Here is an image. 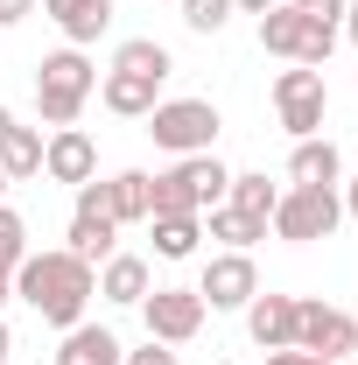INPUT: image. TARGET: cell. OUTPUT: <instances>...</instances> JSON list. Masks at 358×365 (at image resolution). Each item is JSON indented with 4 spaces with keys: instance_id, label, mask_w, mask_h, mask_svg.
<instances>
[{
    "instance_id": "6da1fadb",
    "label": "cell",
    "mask_w": 358,
    "mask_h": 365,
    "mask_svg": "<svg viewBox=\"0 0 358 365\" xmlns=\"http://www.w3.org/2000/svg\"><path fill=\"white\" fill-rule=\"evenodd\" d=\"M14 295H21L49 330H71V323H85V302L98 295V274H91V260H78L71 246H56V253H29V260L14 267Z\"/></svg>"
},
{
    "instance_id": "7a4b0ae2",
    "label": "cell",
    "mask_w": 358,
    "mask_h": 365,
    "mask_svg": "<svg viewBox=\"0 0 358 365\" xmlns=\"http://www.w3.org/2000/svg\"><path fill=\"white\" fill-rule=\"evenodd\" d=\"M91 91H98V71H91L85 49H56V56L36 63V113H43L49 127H78Z\"/></svg>"
},
{
    "instance_id": "3957f363",
    "label": "cell",
    "mask_w": 358,
    "mask_h": 365,
    "mask_svg": "<svg viewBox=\"0 0 358 365\" xmlns=\"http://www.w3.org/2000/svg\"><path fill=\"white\" fill-rule=\"evenodd\" d=\"M218 106L211 98H162L155 113H148V134H155V148H169V155H211V140H218Z\"/></svg>"
},
{
    "instance_id": "277c9868",
    "label": "cell",
    "mask_w": 358,
    "mask_h": 365,
    "mask_svg": "<svg viewBox=\"0 0 358 365\" xmlns=\"http://www.w3.org/2000/svg\"><path fill=\"white\" fill-rule=\"evenodd\" d=\"M274 239H288V246H316V239H330V232L344 225V197L337 190H281V204H274Z\"/></svg>"
},
{
    "instance_id": "5b68a950",
    "label": "cell",
    "mask_w": 358,
    "mask_h": 365,
    "mask_svg": "<svg viewBox=\"0 0 358 365\" xmlns=\"http://www.w3.org/2000/svg\"><path fill=\"white\" fill-rule=\"evenodd\" d=\"M274 113H281V127L295 140H310L323 127V113H330V91H323V71L310 63H295V71H281L274 78Z\"/></svg>"
},
{
    "instance_id": "8992f818",
    "label": "cell",
    "mask_w": 358,
    "mask_h": 365,
    "mask_svg": "<svg viewBox=\"0 0 358 365\" xmlns=\"http://www.w3.org/2000/svg\"><path fill=\"white\" fill-rule=\"evenodd\" d=\"M113 239H120L113 197H106V182L91 176V182H78V211H71V253H78V260H113Z\"/></svg>"
},
{
    "instance_id": "52a82bcc",
    "label": "cell",
    "mask_w": 358,
    "mask_h": 365,
    "mask_svg": "<svg viewBox=\"0 0 358 365\" xmlns=\"http://www.w3.org/2000/svg\"><path fill=\"white\" fill-rule=\"evenodd\" d=\"M140 317H148L155 344H190L204 330V295L197 288H148L140 295Z\"/></svg>"
},
{
    "instance_id": "ba28073f",
    "label": "cell",
    "mask_w": 358,
    "mask_h": 365,
    "mask_svg": "<svg viewBox=\"0 0 358 365\" xmlns=\"http://www.w3.org/2000/svg\"><path fill=\"white\" fill-rule=\"evenodd\" d=\"M295 344L316 359H344V351H358V317L330 309V302H295Z\"/></svg>"
},
{
    "instance_id": "9c48e42d",
    "label": "cell",
    "mask_w": 358,
    "mask_h": 365,
    "mask_svg": "<svg viewBox=\"0 0 358 365\" xmlns=\"http://www.w3.org/2000/svg\"><path fill=\"white\" fill-rule=\"evenodd\" d=\"M197 295H204V309H246L253 295H260V267H253V253H218L204 281H197Z\"/></svg>"
},
{
    "instance_id": "30bf717a",
    "label": "cell",
    "mask_w": 358,
    "mask_h": 365,
    "mask_svg": "<svg viewBox=\"0 0 358 365\" xmlns=\"http://www.w3.org/2000/svg\"><path fill=\"white\" fill-rule=\"evenodd\" d=\"M43 176L49 182H71V190L98 176V148H91L85 127H56V134L43 140Z\"/></svg>"
},
{
    "instance_id": "8fae6325",
    "label": "cell",
    "mask_w": 358,
    "mask_h": 365,
    "mask_svg": "<svg viewBox=\"0 0 358 365\" xmlns=\"http://www.w3.org/2000/svg\"><path fill=\"white\" fill-rule=\"evenodd\" d=\"M288 182H302V190H337V182H344V155H337V140H330V134L295 140V155H288Z\"/></svg>"
},
{
    "instance_id": "7c38bea8",
    "label": "cell",
    "mask_w": 358,
    "mask_h": 365,
    "mask_svg": "<svg viewBox=\"0 0 358 365\" xmlns=\"http://www.w3.org/2000/svg\"><path fill=\"white\" fill-rule=\"evenodd\" d=\"M295 302L302 295H253L246 302V330H253L260 351H288L295 344Z\"/></svg>"
},
{
    "instance_id": "4fadbf2b",
    "label": "cell",
    "mask_w": 358,
    "mask_h": 365,
    "mask_svg": "<svg viewBox=\"0 0 358 365\" xmlns=\"http://www.w3.org/2000/svg\"><path fill=\"white\" fill-rule=\"evenodd\" d=\"M49 21L71 36V49H85V43H98L106 29H113V0H36Z\"/></svg>"
},
{
    "instance_id": "5bb4252c",
    "label": "cell",
    "mask_w": 358,
    "mask_h": 365,
    "mask_svg": "<svg viewBox=\"0 0 358 365\" xmlns=\"http://www.w3.org/2000/svg\"><path fill=\"white\" fill-rule=\"evenodd\" d=\"M98 98H106V113H120V120H148V113L162 106V78L106 71V78H98Z\"/></svg>"
},
{
    "instance_id": "9a60e30c",
    "label": "cell",
    "mask_w": 358,
    "mask_h": 365,
    "mask_svg": "<svg viewBox=\"0 0 358 365\" xmlns=\"http://www.w3.org/2000/svg\"><path fill=\"white\" fill-rule=\"evenodd\" d=\"M260 49L267 56H288V63H302L310 56V14H295V0H281L260 14Z\"/></svg>"
},
{
    "instance_id": "2e32d148",
    "label": "cell",
    "mask_w": 358,
    "mask_h": 365,
    "mask_svg": "<svg viewBox=\"0 0 358 365\" xmlns=\"http://www.w3.org/2000/svg\"><path fill=\"white\" fill-rule=\"evenodd\" d=\"M155 288V274L140 253H113V260H98V295L106 302H120V309H140V295Z\"/></svg>"
},
{
    "instance_id": "e0dca14e",
    "label": "cell",
    "mask_w": 358,
    "mask_h": 365,
    "mask_svg": "<svg viewBox=\"0 0 358 365\" xmlns=\"http://www.w3.org/2000/svg\"><path fill=\"white\" fill-rule=\"evenodd\" d=\"M120 337L106 330V323H71L63 330V344H56V365H120Z\"/></svg>"
},
{
    "instance_id": "ac0fdd59",
    "label": "cell",
    "mask_w": 358,
    "mask_h": 365,
    "mask_svg": "<svg viewBox=\"0 0 358 365\" xmlns=\"http://www.w3.org/2000/svg\"><path fill=\"white\" fill-rule=\"evenodd\" d=\"M106 197H113V218H120V225H148V211H155V176H148V169H120V176L106 182Z\"/></svg>"
},
{
    "instance_id": "d6986e66",
    "label": "cell",
    "mask_w": 358,
    "mask_h": 365,
    "mask_svg": "<svg viewBox=\"0 0 358 365\" xmlns=\"http://www.w3.org/2000/svg\"><path fill=\"white\" fill-rule=\"evenodd\" d=\"M0 176L7 182L43 176V134H36V127H7V134H0Z\"/></svg>"
},
{
    "instance_id": "ffe728a7",
    "label": "cell",
    "mask_w": 358,
    "mask_h": 365,
    "mask_svg": "<svg viewBox=\"0 0 358 365\" xmlns=\"http://www.w3.org/2000/svg\"><path fill=\"white\" fill-rule=\"evenodd\" d=\"M204 225H211V239H225V253H246V246H260V239H267L260 218H246V211H232V204H211V211H204Z\"/></svg>"
},
{
    "instance_id": "44dd1931",
    "label": "cell",
    "mask_w": 358,
    "mask_h": 365,
    "mask_svg": "<svg viewBox=\"0 0 358 365\" xmlns=\"http://www.w3.org/2000/svg\"><path fill=\"white\" fill-rule=\"evenodd\" d=\"M148 232H155V260H190L204 239V218H148Z\"/></svg>"
},
{
    "instance_id": "7402d4cb",
    "label": "cell",
    "mask_w": 358,
    "mask_h": 365,
    "mask_svg": "<svg viewBox=\"0 0 358 365\" xmlns=\"http://www.w3.org/2000/svg\"><path fill=\"white\" fill-rule=\"evenodd\" d=\"M225 204H232V211H246V218H260V225H267V218H274V204H281V190H274L267 176H232V190H225Z\"/></svg>"
},
{
    "instance_id": "603a6c76",
    "label": "cell",
    "mask_w": 358,
    "mask_h": 365,
    "mask_svg": "<svg viewBox=\"0 0 358 365\" xmlns=\"http://www.w3.org/2000/svg\"><path fill=\"white\" fill-rule=\"evenodd\" d=\"M113 71H134V78H169L176 63H169V49L155 43V36H134V43H120V56H113Z\"/></svg>"
},
{
    "instance_id": "cb8c5ba5",
    "label": "cell",
    "mask_w": 358,
    "mask_h": 365,
    "mask_svg": "<svg viewBox=\"0 0 358 365\" xmlns=\"http://www.w3.org/2000/svg\"><path fill=\"white\" fill-rule=\"evenodd\" d=\"M21 260H29V225H21V211L0 204V274H14Z\"/></svg>"
},
{
    "instance_id": "d4e9b609",
    "label": "cell",
    "mask_w": 358,
    "mask_h": 365,
    "mask_svg": "<svg viewBox=\"0 0 358 365\" xmlns=\"http://www.w3.org/2000/svg\"><path fill=\"white\" fill-rule=\"evenodd\" d=\"M225 21H232V0H183V29H197V36H218Z\"/></svg>"
},
{
    "instance_id": "484cf974",
    "label": "cell",
    "mask_w": 358,
    "mask_h": 365,
    "mask_svg": "<svg viewBox=\"0 0 358 365\" xmlns=\"http://www.w3.org/2000/svg\"><path fill=\"white\" fill-rule=\"evenodd\" d=\"M344 7H352V0H295V14H310L323 29H344Z\"/></svg>"
},
{
    "instance_id": "4316f807",
    "label": "cell",
    "mask_w": 358,
    "mask_h": 365,
    "mask_svg": "<svg viewBox=\"0 0 358 365\" xmlns=\"http://www.w3.org/2000/svg\"><path fill=\"white\" fill-rule=\"evenodd\" d=\"M120 365H176V351H169V344H155V337H148V344H140V351H127V359Z\"/></svg>"
},
{
    "instance_id": "83f0119b",
    "label": "cell",
    "mask_w": 358,
    "mask_h": 365,
    "mask_svg": "<svg viewBox=\"0 0 358 365\" xmlns=\"http://www.w3.org/2000/svg\"><path fill=\"white\" fill-rule=\"evenodd\" d=\"M267 365H337V359H316L302 344H288V351H267Z\"/></svg>"
},
{
    "instance_id": "f1b7e54d",
    "label": "cell",
    "mask_w": 358,
    "mask_h": 365,
    "mask_svg": "<svg viewBox=\"0 0 358 365\" xmlns=\"http://www.w3.org/2000/svg\"><path fill=\"white\" fill-rule=\"evenodd\" d=\"M36 14V0H0V29H14V21H29Z\"/></svg>"
},
{
    "instance_id": "f546056e",
    "label": "cell",
    "mask_w": 358,
    "mask_h": 365,
    "mask_svg": "<svg viewBox=\"0 0 358 365\" xmlns=\"http://www.w3.org/2000/svg\"><path fill=\"white\" fill-rule=\"evenodd\" d=\"M267 7H281V0H232V14H267Z\"/></svg>"
},
{
    "instance_id": "4dcf8cb0",
    "label": "cell",
    "mask_w": 358,
    "mask_h": 365,
    "mask_svg": "<svg viewBox=\"0 0 358 365\" xmlns=\"http://www.w3.org/2000/svg\"><path fill=\"white\" fill-rule=\"evenodd\" d=\"M344 218H358V176L344 182Z\"/></svg>"
},
{
    "instance_id": "1f68e13d",
    "label": "cell",
    "mask_w": 358,
    "mask_h": 365,
    "mask_svg": "<svg viewBox=\"0 0 358 365\" xmlns=\"http://www.w3.org/2000/svg\"><path fill=\"white\" fill-rule=\"evenodd\" d=\"M14 359V330H7V323H0V365Z\"/></svg>"
},
{
    "instance_id": "d6a6232c",
    "label": "cell",
    "mask_w": 358,
    "mask_h": 365,
    "mask_svg": "<svg viewBox=\"0 0 358 365\" xmlns=\"http://www.w3.org/2000/svg\"><path fill=\"white\" fill-rule=\"evenodd\" d=\"M344 36H352V43H358V0H352V7H344Z\"/></svg>"
},
{
    "instance_id": "836d02e7",
    "label": "cell",
    "mask_w": 358,
    "mask_h": 365,
    "mask_svg": "<svg viewBox=\"0 0 358 365\" xmlns=\"http://www.w3.org/2000/svg\"><path fill=\"white\" fill-rule=\"evenodd\" d=\"M7 302H14V274H0V309H7Z\"/></svg>"
},
{
    "instance_id": "e575fe53",
    "label": "cell",
    "mask_w": 358,
    "mask_h": 365,
    "mask_svg": "<svg viewBox=\"0 0 358 365\" xmlns=\"http://www.w3.org/2000/svg\"><path fill=\"white\" fill-rule=\"evenodd\" d=\"M7 127H14V113H7V106H0V134H7Z\"/></svg>"
},
{
    "instance_id": "d590c367",
    "label": "cell",
    "mask_w": 358,
    "mask_h": 365,
    "mask_svg": "<svg viewBox=\"0 0 358 365\" xmlns=\"http://www.w3.org/2000/svg\"><path fill=\"white\" fill-rule=\"evenodd\" d=\"M0 197H7V176H0Z\"/></svg>"
}]
</instances>
